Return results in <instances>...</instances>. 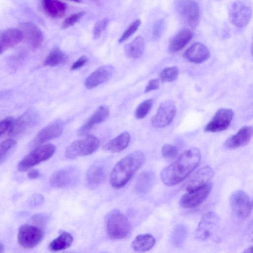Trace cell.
<instances>
[{
	"label": "cell",
	"instance_id": "cell-1",
	"mask_svg": "<svg viewBox=\"0 0 253 253\" xmlns=\"http://www.w3.org/2000/svg\"><path fill=\"white\" fill-rule=\"evenodd\" d=\"M201 153L196 148H191L183 152L172 163L165 168L161 172L163 183L173 186L183 180L199 165Z\"/></svg>",
	"mask_w": 253,
	"mask_h": 253
},
{
	"label": "cell",
	"instance_id": "cell-2",
	"mask_svg": "<svg viewBox=\"0 0 253 253\" xmlns=\"http://www.w3.org/2000/svg\"><path fill=\"white\" fill-rule=\"evenodd\" d=\"M144 161V154L140 150L132 152L120 160L111 172L110 182L111 186L116 189L124 186L142 166Z\"/></svg>",
	"mask_w": 253,
	"mask_h": 253
},
{
	"label": "cell",
	"instance_id": "cell-3",
	"mask_svg": "<svg viewBox=\"0 0 253 253\" xmlns=\"http://www.w3.org/2000/svg\"><path fill=\"white\" fill-rule=\"evenodd\" d=\"M106 230L109 237L114 240L126 238L131 227L126 216L118 210L112 211L106 220Z\"/></svg>",
	"mask_w": 253,
	"mask_h": 253
},
{
	"label": "cell",
	"instance_id": "cell-4",
	"mask_svg": "<svg viewBox=\"0 0 253 253\" xmlns=\"http://www.w3.org/2000/svg\"><path fill=\"white\" fill-rule=\"evenodd\" d=\"M55 151L56 147L52 144H46L35 148L19 162L18 170L26 171L47 160L53 155Z\"/></svg>",
	"mask_w": 253,
	"mask_h": 253
},
{
	"label": "cell",
	"instance_id": "cell-5",
	"mask_svg": "<svg viewBox=\"0 0 253 253\" xmlns=\"http://www.w3.org/2000/svg\"><path fill=\"white\" fill-rule=\"evenodd\" d=\"M99 144L97 137L87 135L70 144L65 151V156L67 158L71 159L91 154L98 149Z\"/></svg>",
	"mask_w": 253,
	"mask_h": 253
},
{
	"label": "cell",
	"instance_id": "cell-6",
	"mask_svg": "<svg viewBox=\"0 0 253 253\" xmlns=\"http://www.w3.org/2000/svg\"><path fill=\"white\" fill-rule=\"evenodd\" d=\"M80 178V172L78 168L69 166L55 171L50 177L49 181L52 187L63 188L75 185Z\"/></svg>",
	"mask_w": 253,
	"mask_h": 253
},
{
	"label": "cell",
	"instance_id": "cell-7",
	"mask_svg": "<svg viewBox=\"0 0 253 253\" xmlns=\"http://www.w3.org/2000/svg\"><path fill=\"white\" fill-rule=\"evenodd\" d=\"M175 9L184 22L192 28L199 22L200 9L194 0H175Z\"/></svg>",
	"mask_w": 253,
	"mask_h": 253
},
{
	"label": "cell",
	"instance_id": "cell-8",
	"mask_svg": "<svg viewBox=\"0 0 253 253\" xmlns=\"http://www.w3.org/2000/svg\"><path fill=\"white\" fill-rule=\"evenodd\" d=\"M43 237V232L40 227L25 224L18 230L17 241L19 244L25 249H32L37 246Z\"/></svg>",
	"mask_w": 253,
	"mask_h": 253
},
{
	"label": "cell",
	"instance_id": "cell-9",
	"mask_svg": "<svg viewBox=\"0 0 253 253\" xmlns=\"http://www.w3.org/2000/svg\"><path fill=\"white\" fill-rule=\"evenodd\" d=\"M252 17L251 6L241 0L234 1L229 10V19L232 24L239 28L246 26Z\"/></svg>",
	"mask_w": 253,
	"mask_h": 253
},
{
	"label": "cell",
	"instance_id": "cell-10",
	"mask_svg": "<svg viewBox=\"0 0 253 253\" xmlns=\"http://www.w3.org/2000/svg\"><path fill=\"white\" fill-rule=\"evenodd\" d=\"M212 186L210 181L201 187L187 191L180 198L179 205L184 209H191L200 205L209 195Z\"/></svg>",
	"mask_w": 253,
	"mask_h": 253
},
{
	"label": "cell",
	"instance_id": "cell-11",
	"mask_svg": "<svg viewBox=\"0 0 253 253\" xmlns=\"http://www.w3.org/2000/svg\"><path fill=\"white\" fill-rule=\"evenodd\" d=\"M220 219L214 212L210 211L202 216L196 230V237L201 240L209 239L217 230Z\"/></svg>",
	"mask_w": 253,
	"mask_h": 253
},
{
	"label": "cell",
	"instance_id": "cell-12",
	"mask_svg": "<svg viewBox=\"0 0 253 253\" xmlns=\"http://www.w3.org/2000/svg\"><path fill=\"white\" fill-rule=\"evenodd\" d=\"M230 204L234 213L240 219L247 217L252 210L248 195L241 190H237L231 195Z\"/></svg>",
	"mask_w": 253,
	"mask_h": 253
},
{
	"label": "cell",
	"instance_id": "cell-13",
	"mask_svg": "<svg viewBox=\"0 0 253 253\" xmlns=\"http://www.w3.org/2000/svg\"><path fill=\"white\" fill-rule=\"evenodd\" d=\"M176 111L175 103L168 100L162 103L156 114L151 119V124L155 127H164L170 124Z\"/></svg>",
	"mask_w": 253,
	"mask_h": 253
},
{
	"label": "cell",
	"instance_id": "cell-14",
	"mask_svg": "<svg viewBox=\"0 0 253 253\" xmlns=\"http://www.w3.org/2000/svg\"><path fill=\"white\" fill-rule=\"evenodd\" d=\"M234 112L230 109L220 108L215 113L207 124L205 130L207 132H218L226 129L233 118Z\"/></svg>",
	"mask_w": 253,
	"mask_h": 253
},
{
	"label": "cell",
	"instance_id": "cell-15",
	"mask_svg": "<svg viewBox=\"0 0 253 253\" xmlns=\"http://www.w3.org/2000/svg\"><path fill=\"white\" fill-rule=\"evenodd\" d=\"M213 176L212 169L209 166H205L190 175L183 186L187 191L196 189L209 182Z\"/></svg>",
	"mask_w": 253,
	"mask_h": 253
},
{
	"label": "cell",
	"instance_id": "cell-16",
	"mask_svg": "<svg viewBox=\"0 0 253 253\" xmlns=\"http://www.w3.org/2000/svg\"><path fill=\"white\" fill-rule=\"evenodd\" d=\"M106 177V167L102 161L92 164L86 175V183L90 189H94L100 185Z\"/></svg>",
	"mask_w": 253,
	"mask_h": 253
},
{
	"label": "cell",
	"instance_id": "cell-17",
	"mask_svg": "<svg viewBox=\"0 0 253 253\" xmlns=\"http://www.w3.org/2000/svg\"><path fill=\"white\" fill-rule=\"evenodd\" d=\"M37 120V113L33 110H28L15 120L12 129L9 136L15 137L22 134L27 129L33 127Z\"/></svg>",
	"mask_w": 253,
	"mask_h": 253
},
{
	"label": "cell",
	"instance_id": "cell-18",
	"mask_svg": "<svg viewBox=\"0 0 253 253\" xmlns=\"http://www.w3.org/2000/svg\"><path fill=\"white\" fill-rule=\"evenodd\" d=\"M113 66H101L91 73L85 80L84 85L88 89L94 88L108 81L114 73Z\"/></svg>",
	"mask_w": 253,
	"mask_h": 253
},
{
	"label": "cell",
	"instance_id": "cell-19",
	"mask_svg": "<svg viewBox=\"0 0 253 253\" xmlns=\"http://www.w3.org/2000/svg\"><path fill=\"white\" fill-rule=\"evenodd\" d=\"M64 125L60 120H56L47 125L38 133L35 140L36 144H41L60 136L63 132Z\"/></svg>",
	"mask_w": 253,
	"mask_h": 253
},
{
	"label": "cell",
	"instance_id": "cell-20",
	"mask_svg": "<svg viewBox=\"0 0 253 253\" xmlns=\"http://www.w3.org/2000/svg\"><path fill=\"white\" fill-rule=\"evenodd\" d=\"M20 29L23 33L24 39L26 40L31 46L38 48L42 45L43 35L36 25L29 22H23L20 24Z\"/></svg>",
	"mask_w": 253,
	"mask_h": 253
},
{
	"label": "cell",
	"instance_id": "cell-21",
	"mask_svg": "<svg viewBox=\"0 0 253 253\" xmlns=\"http://www.w3.org/2000/svg\"><path fill=\"white\" fill-rule=\"evenodd\" d=\"M23 39L24 35L20 29L8 28L1 32L0 35V54L17 44Z\"/></svg>",
	"mask_w": 253,
	"mask_h": 253
},
{
	"label": "cell",
	"instance_id": "cell-22",
	"mask_svg": "<svg viewBox=\"0 0 253 253\" xmlns=\"http://www.w3.org/2000/svg\"><path fill=\"white\" fill-rule=\"evenodd\" d=\"M253 135V127L244 126L235 134L229 137L225 142V146L230 149H236L246 145Z\"/></svg>",
	"mask_w": 253,
	"mask_h": 253
},
{
	"label": "cell",
	"instance_id": "cell-23",
	"mask_svg": "<svg viewBox=\"0 0 253 253\" xmlns=\"http://www.w3.org/2000/svg\"><path fill=\"white\" fill-rule=\"evenodd\" d=\"M184 56L189 62L201 64L210 58V52L205 45L201 42H196L185 51Z\"/></svg>",
	"mask_w": 253,
	"mask_h": 253
},
{
	"label": "cell",
	"instance_id": "cell-24",
	"mask_svg": "<svg viewBox=\"0 0 253 253\" xmlns=\"http://www.w3.org/2000/svg\"><path fill=\"white\" fill-rule=\"evenodd\" d=\"M109 115V108L105 105L100 106L81 127L79 130V134L81 135L86 134L94 126L105 121Z\"/></svg>",
	"mask_w": 253,
	"mask_h": 253
},
{
	"label": "cell",
	"instance_id": "cell-25",
	"mask_svg": "<svg viewBox=\"0 0 253 253\" xmlns=\"http://www.w3.org/2000/svg\"><path fill=\"white\" fill-rule=\"evenodd\" d=\"M42 6L47 15L53 18H60L65 14L66 4L59 0H42Z\"/></svg>",
	"mask_w": 253,
	"mask_h": 253
},
{
	"label": "cell",
	"instance_id": "cell-26",
	"mask_svg": "<svg viewBox=\"0 0 253 253\" xmlns=\"http://www.w3.org/2000/svg\"><path fill=\"white\" fill-rule=\"evenodd\" d=\"M192 38L191 31L188 29L179 30L171 39L169 49L171 52H176L182 50Z\"/></svg>",
	"mask_w": 253,
	"mask_h": 253
},
{
	"label": "cell",
	"instance_id": "cell-27",
	"mask_svg": "<svg viewBox=\"0 0 253 253\" xmlns=\"http://www.w3.org/2000/svg\"><path fill=\"white\" fill-rule=\"evenodd\" d=\"M130 141V134L124 131L107 142L103 146V149L113 153L121 152L127 147Z\"/></svg>",
	"mask_w": 253,
	"mask_h": 253
},
{
	"label": "cell",
	"instance_id": "cell-28",
	"mask_svg": "<svg viewBox=\"0 0 253 253\" xmlns=\"http://www.w3.org/2000/svg\"><path fill=\"white\" fill-rule=\"evenodd\" d=\"M155 243V238L151 234H140L133 240L131 246L135 252H144L150 250Z\"/></svg>",
	"mask_w": 253,
	"mask_h": 253
},
{
	"label": "cell",
	"instance_id": "cell-29",
	"mask_svg": "<svg viewBox=\"0 0 253 253\" xmlns=\"http://www.w3.org/2000/svg\"><path fill=\"white\" fill-rule=\"evenodd\" d=\"M144 50V41L140 36L135 38L132 41L126 44L125 51L126 55L132 59H138L143 53Z\"/></svg>",
	"mask_w": 253,
	"mask_h": 253
},
{
	"label": "cell",
	"instance_id": "cell-30",
	"mask_svg": "<svg viewBox=\"0 0 253 253\" xmlns=\"http://www.w3.org/2000/svg\"><path fill=\"white\" fill-rule=\"evenodd\" d=\"M73 241V237L70 233L63 232L49 243L48 248L54 252L64 250L71 246Z\"/></svg>",
	"mask_w": 253,
	"mask_h": 253
},
{
	"label": "cell",
	"instance_id": "cell-31",
	"mask_svg": "<svg viewBox=\"0 0 253 253\" xmlns=\"http://www.w3.org/2000/svg\"><path fill=\"white\" fill-rule=\"evenodd\" d=\"M67 55L60 49L55 47L52 49L46 57L43 65L55 66L64 63L67 60Z\"/></svg>",
	"mask_w": 253,
	"mask_h": 253
},
{
	"label": "cell",
	"instance_id": "cell-32",
	"mask_svg": "<svg viewBox=\"0 0 253 253\" xmlns=\"http://www.w3.org/2000/svg\"><path fill=\"white\" fill-rule=\"evenodd\" d=\"M154 178V174L150 171L142 172L136 180V190L141 193H146L151 186Z\"/></svg>",
	"mask_w": 253,
	"mask_h": 253
},
{
	"label": "cell",
	"instance_id": "cell-33",
	"mask_svg": "<svg viewBox=\"0 0 253 253\" xmlns=\"http://www.w3.org/2000/svg\"><path fill=\"white\" fill-rule=\"evenodd\" d=\"M17 142L13 139H7L1 142L0 144V162L1 164L5 162L8 155L15 147Z\"/></svg>",
	"mask_w": 253,
	"mask_h": 253
},
{
	"label": "cell",
	"instance_id": "cell-34",
	"mask_svg": "<svg viewBox=\"0 0 253 253\" xmlns=\"http://www.w3.org/2000/svg\"><path fill=\"white\" fill-rule=\"evenodd\" d=\"M179 69L176 66L164 69L160 74V79L162 82H171L178 77Z\"/></svg>",
	"mask_w": 253,
	"mask_h": 253
},
{
	"label": "cell",
	"instance_id": "cell-35",
	"mask_svg": "<svg viewBox=\"0 0 253 253\" xmlns=\"http://www.w3.org/2000/svg\"><path fill=\"white\" fill-rule=\"evenodd\" d=\"M153 103V99H149L139 104L135 111V118L137 119H142L145 117L151 110Z\"/></svg>",
	"mask_w": 253,
	"mask_h": 253
},
{
	"label": "cell",
	"instance_id": "cell-36",
	"mask_svg": "<svg viewBox=\"0 0 253 253\" xmlns=\"http://www.w3.org/2000/svg\"><path fill=\"white\" fill-rule=\"evenodd\" d=\"M15 119L13 117L8 116L1 121L0 123V135L10 134L14 123Z\"/></svg>",
	"mask_w": 253,
	"mask_h": 253
},
{
	"label": "cell",
	"instance_id": "cell-37",
	"mask_svg": "<svg viewBox=\"0 0 253 253\" xmlns=\"http://www.w3.org/2000/svg\"><path fill=\"white\" fill-rule=\"evenodd\" d=\"M84 14V11H80L69 16L63 21L61 25L62 28L65 29L73 26L78 22Z\"/></svg>",
	"mask_w": 253,
	"mask_h": 253
},
{
	"label": "cell",
	"instance_id": "cell-38",
	"mask_svg": "<svg viewBox=\"0 0 253 253\" xmlns=\"http://www.w3.org/2000/svg\"><path fill=\"white\" fill-rule=\"evenodd\" d=\"M140 24L141 21L139 19L136 20L124 32L123 34L119 39V42L120 43H122L127 40L137 30Z\"/></svg>",
	"mask_w": 253,
	"mask_h": 253
},
{
	"label": "cell",
	"instance_id": "cell-39",
	"mask_svg": "<svg viewBox=\"0 0 253 253\" xmlns=\"http://www.w3.org/2000/svg\"><path fill=\"white\" fill-rule=\"evenodd\" d=\"M178 150L176 147L171 144H165L162 149V154L164 158L172 159L176 157Z\"/></svg>",
	"mask_w": 253,
	"mask_h": 253
},
{
	"label": "cell",
	"instance_id": "cell-40",
	"mask_svg": "<svg viewBox=\"0 0 253 253\" xmlns=\"http://www.w3.org/2000/svg\"><path fill=\"white\" fill-rule=\"evenodd\" d=\"M186 234V229L183 226H177L173 236V242L176 246H180L183 242Z\"/></svg>",
	"mask_w": 253,
	"mask_h": 253
},
{
	"label": "cell",
	"instance_id": "cell-41",
	"mask_svg": "<svg viewBox=\"0 0 253 253\" xmlns=\"http://www.w3.org/2000/svg\"><path fill=\"white\" fill-rule=\"evenodd\" d=\"M48 219V216L42 213L36 214L32 217L33 222L41 227L44 226L46 224Z\"/></svg>",
	"mask_w": 253,
	"mask_h": 253
},
{
	"label": "cell",
	"instance_id": "cell-42",
	"mask_svg": "<svg viewBox=\"0 0 253 253\" xmlns=\"http://www.w3.org/2000/svg\"><path fill=\"white\" fill-rule=\"evenodd\" d=\"M108 23V21L104 20L100 21L95 25L93 29V36L95 38L100 36L102 31L105 30Z\"/></svg>",
	"mask_w": 253,
	"mask_h": 253
},
{
	"label": "cell",
	"instance_id": "cell-43",
	"mask_svg": "<svg viewBox=\"0 0 253 253\" xmlns=\"http://www.w3.org/2000/svg\"><path fill=\"white\" fill-rule=\"evenodd\" d=\"M159 88V80L158 79H152L149 81L146 85L144 92H148L152 90H154Z\"/></svg>",
	"mask_w": 253,
	"mask_h": 253
},
{
	"label": "cell",
	"instance_id": "cell-44",
	"mask_svg": "<svg viewBox=\"0 0 253 253\" xmlns=\"http://www.w3.org/2000/svg\"><path fill=\"white\" fill-rule=\"evenodd\" d=\"M87 58L84 56L80 57L71 67V70H75L83 67L87 62Z\"/></svg>",
	"mask_w": 253,
	"mask_h": 253
},
{
	"label": "cell",
	"instance_id": "cell-45",
	"mask_svg": "<svg viewBox=\"0 0 253 253\" xmlns=\"http://www.w3.org/2000/svg\"><path fill=\"white\" fill-rule=\"evenodd\" d=\"M43 201V198L41 195L35 194L33 196L31 201L30 205L32 206H37L40 205Z\"/></svg>",
	"mask_w": 253,
	"mask_h": 253
},
{
	"label": "cell",
	"instance_id": "cell-46",
	"mask_svg": "<svg viewBox=\"0 0 253 253\" xmlns=\"http://www.w3.org/2000/svg\"><path fill=\"white\" fill-rule=\"evenodd\" d=\"M40 172L38 169H33L30 170L27 174L28 177L31 179H35L39 177Z\"/></svg>",
	"mask_w": 253,
	"mask_h": 253
},
{
	"label": "cell",
	"instance_id": "cell-47",
	"mask_svg": "<svg viewBox=\"0 0 253 253\" xmlns=\"http://www.w3.org/2000/svg\"><path fill=\"white\" fill-rule=\"evenodd\" d=\"M244 253H253V246L247 248L244 251Z\"/></svg>",
	"mask_w": 253,
	"mask_h": 253
},
{
	"label": "cell",
	"instance_id": "cell-48",
	"mask_svg": "<svg viewBox=\"0 0 253 253\" xmlns=\"http://www.w3.org/2000/svg\"><path fill=\"white\" fill-rule=\"evenodd\" d=\"M4 247L3 244L1 243L0 244V253H1L4 251Z\"/></svg>",
	"mask_w": 253,
	"mask_h": 253
},
{
	"label": "cell",
	"instance_id": "cell-49",
	"mask_svg": "<svg viewBox=\"0 0 253 253\" xmlns=\"http://www.w3.org/2000/svg\"><path fill=\"white\" fill-rule=\"evenodd\" d=\"M250 240L251 242H253V230L251 232L250 235Z\"/></svg>",
	"mask_w": 253,
	"mask_h": 253
},
{
	"label": "cell",
	"instance_id": "cell-50",
	"mask_svg": "<svg viewBox=\"0 0 253 253\" xmlns=\"http://www.w3.org/2000/svg\"><path fill=\"white\" fill-rule=\"evenodd\" d=\"M251 53H252V56L253 57V42H252V45H251Z\"/></svg>",
	"mask_w": 253,
	"mask_h": 253
},
{
	"label": "cell",
	"instance_id": "cell-51",
	"mask_svg": "<svg viewBox=\"0 0 253 253\" xmlns=\"http://www.w3.org/2000/svg\"><path fill=\"white\" fill-rule=\"evenodd\" d=\"M69 0L73 1L74 2H79L80 1V0Z\"/></svg>",
	"mask_w": 253,
	"mask_h": 253
},
{
	"label": "cell",
	"instance_id": "cell-52",
	"mask_svg": "<svg viewBox=\"0 0 253 253\" xmlns=\"http://www.w3.org/2000/svg\"><path fill=\"white\" fill-rule=\"evenodd\" d=\"M249 226H253V219L252 220V221H251V222H250V225Z\"/></svg>",
	"mask_w": 253,
	"mask_h": 253
},
{
	"label": "cell",
	"instance_id": "cell-53",
	"mask_svg": "<svg viewBox=\"0 0 253 253\" xmlns=\"http://www.w3.org/2000/svg\"><path fill=\"white\" fill-rule=\"evenodd\" d=\"M251 206H252V210H253V199L252 201L251 202Z\"/></svg>",
	"mask_w": 253,
	"mask_h": 253
}]
</instances>
